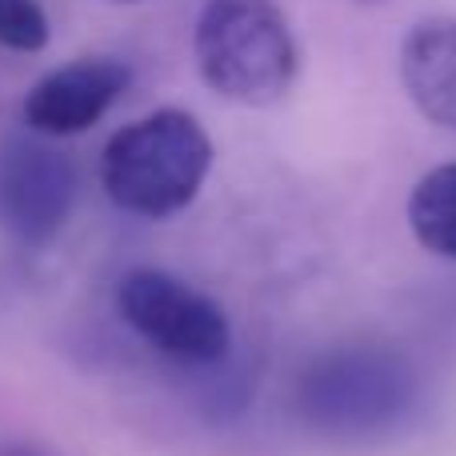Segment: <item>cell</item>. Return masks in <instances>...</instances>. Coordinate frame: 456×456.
I'll use <instances>...</instances> for the list:
<instances>
[{"instance_id": "cell-1", "label": "cell", "mask_w": 456, "mask_h": 456, "mask_svg": "<svg viewBox=\"0 0 456 456\" xmlns=\"http://www.w3.org/2000/svg\"><path fill=\"white\" fill-rule=\"evenodd\" d=\"M213 168V136L192 112L157 109L109 136L101 184L117 208L144 221L176 216L197 200Z\"/></svg>"}, {"instance_id": "cell-2", "label": "cell", "mask_w": 456, "mask_h": 456, "mask_svg": "<svg viewBox=\"0 0 456 456\" xmlns=\"http://www.w3.org/2000/svg\"><path fill=\"white\" fill-rule=\"evenodd\" d=\"M200 80L248 109L284 101L300 77V48L273 0H208L192 32Z\"/></svg>"}, {"instance_id": "cell-3", "label": "cell", "mask_w": 456, "mask_h": 456, "mask_svg": "<svg viewBox=\"0 0 456 456\" xmlns=\"http://www.w3.org/2000/svg\"><path fill=\"white\" fill-rule=\"evenodd\" d=\"M117 305L128 329L173 361L216 364L232 345L221 305L160 268L128 273L117 289Z\"/></svg>"}, {"instance_id": "cell-4", "label": "cell", "mask_w": 456, "mask_h": 456, "mask_svg": "<svg viewBox=\"0 0 456 456\" xmlns=\"http://www.w3.org/2000/svg\"><path fill=\"white\" fill-rule=\"evenodd\" d=\"M80 176L64 149L40 133H12L0 141V232L16 244L56 240L77 205Z\"/></svg>"}, {"instance_id": "cell-5", "label": "cell", "mask_w": 456, "mask_h": 456, "mask_svg": "<svg viewBox=\"0 0 456 456\" xmlns=\"http://www.w3.org/2000/svg\"><path fill=\"white\" fill-rule=\"evenodd\" d=\"M128 80L133 72L117 56H80L72 64H61L24 96V125L40 136L88 133L120 101Z\"/></svg>"}, {"instance_id": "cell-6", "label": "cell", "mask_w": 456, "mask_h": 456, "mask_svg": "<svg viewBox=\"0 0 456 456\" xmlns=\"http://www.w3.org/2000/svg\"><path fill=\"white\" fill-rule=\"evenodd\" d=\"M401 85L425 120L456 133V20L428 16L401 45Z\"/></svg>"}, {"instance_id": "cell-7", "label": "cell", "mask_w": 456, "mask_h": 456, "mask_svg": "<svg viewBox=\"0 0 456 456\" xmlns=\"http://www.w3.org/2000/svg\"><path fill=\"white\" fill-rule=\"evenodd\" d=\"M409 224L420 248L456 260V160L417 181L409 197Z\"/></svg>"}, {"instance_id": "cell-8", "label": "cell", "mask_w": 456, "mask_h": 456, "mask_svg": "<svg viewBox=\"0 0 456 456\" xmlns=\"http://www.w3.org/2000/svg\"><path fill=\"white\" fill-rule=\"evenodd\" d=\"M48 16L40 0H0V45L12 53H40L48 45Z\"/></svg>"}, {"instance_id": "cell-9", "label": "cell", "mask_w": 456, "mask_h": 456, "mask_svg": "<svg viewBox=\"0 0 456 456\" xmlns=\"http://www.w3.org/2000/svg\"><path fill=\"white\" fill-rule=\"evenodd\" d=\"M4 456H40V452H32V449H16V452H4Z\"/></svg>"}, {"instance_id": "cell-10", "label": "cell", "mask_w": 456, "mask_h": 456, "mask_svg": "<svg viewBox=\"0 0 456 456\" xmlns=\"http://www.w3.org/2000/svg\"><path fill=\"white\" fill-rule=\"evenodd\" d=\"M356 4H385V0H356Z\"/></svg>"}, {"instance_id": "cell-11", "label": "cell", "mask_w": 456, "mask_h": 456, "mask_svg": "<svg viewBox=\"0 0 456 456\" xmlns=\"http://www.w3.org/2000/svg\"><path fill=\"white\" fill-rule=\"evenodd\" d=\"M125 4H128V0H125Z\"/></svg>"}]
</instances>
